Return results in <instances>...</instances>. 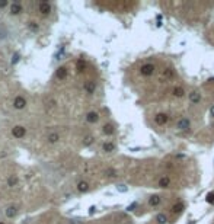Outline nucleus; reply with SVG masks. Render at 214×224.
Instances as JSON below:
<instances>
[{
	"label": "nucleus",
	"mask_w": 214,
	"mask_h": 224,
	"mask_svg": "<svg viewBox=\"0 0 214 224\" xmlns=\"http://www.w3.org/2000/svg\"><path fill=\"white\" fill-rule=\"evenodd\" d=\"M51 9H52V6H51V3H50V1H45V0L38 1V12H40L43 16L50 15V13H51Z\"/></svg>",
	"instance_id": "obj_1"
},
{
	"label": "nucleus",
	"mask_w": 214,
	"mask_h": 224,
	"mask_svg": "<svg viewBox=\"0 0 214 224\" xmlns=\"http://www.w3.org/2000/svg\"><path fill=\"white\" fill-rule=\"evenodd\" d=\"M22 12H23V6H22V3H21L19 0H16V1H13V3L10 4L9 13H10L12 16H18V15H21Z\"/></svg>",
	"instance_id": "obj_2"
},
{
	"label": "nucleus",
	"mask_w": 214,
	"mask_h": 224,
	"mask_svg": "<svg viewBox=\"0 0 214 224\" xmlns=\"http://www.w3.org/2000/svg\"><path fill=\"white\" fill-rule=\"evenodd\" d=\"M25 134H26V128H25V127H22V125H16V127H13V128H12V135H13L15 138H18V140L23 138V137H25Z\"/></svg>",
	"instance_id": "obj_3"
},
{
	"label": "nucleus",
	"mask_w": 214,
	"mask_h": 224,
	"mask_svg": "<svg viewBox=\"0 0 214 224\" xmlns=\"http://www.w3.org/2000/svg\"><path fill=\"white\" fill-rule=\"evenodd\" d=\"M25 106H26V99L23 98V96H16L15 99H13V108L15 109H25Z\"/></svg>",
	"instance_id": "obj_4"
},
{
	"label": "nucleus",
	"mask_w": 214,
	"mask_h": 224,
	"mask_svg": "<svg viewBox=\"0 0 214 224\" xmlns=\"http://www.w3.org/2000/svg\"><path fill=\"white\" fill-rule=\"evenodd\" d=\"M154 70H156V67L153 66V64H150V63H147V64H143L141 67H140V73L143 76H152L154 73Z\"/></svg>",
	"instance_id": "obj_5"
},
{
	"label": "nucleus",
	"mask_w": 214,
	"mask_h": 224,
	"mask_svg": "<svg viewBox=\"0 0 214 224\" xmlns=\"http://www.w3.org/2000/svg\"><path fill=\"white\" fill-rule=\"evenodd\" d=\"M83 89H85L86 93L92 95V93H95V90H96V83H95L93 80H86L85 84H83Z\"/></svg>",
	"instance_id": "obj_6"
},
{
	"label": "nucleus",
	"mask_w": 214,
	"mask_h": 224,
	"mask_svg": "<svg viewBox=\"0 0 214 224\" xmlns=\"http://www.w3.org/2000/svg\"><path fill=\"white\" fill-rule=\"evenodd\" d=\"M178 128H179L181 131H188V130L191 128V122H189V119H186V118L179 119V121H178Z\"/></svg>",
	"instance_id": "obj_7"
},
{
	"label": "nucleus",
	"mask_w": 214,
	"mask_h": 224,
	"mask_svg": "<svg viewBox=\"0 0 214 224\" xmlns=\"http://www.w3.org/2000/svg\"><path fill=\"white\" fill-rule=\"evenodd\" d=\"M4 214H6L7 218L16 217V214H18V207H16V205H9V207L4 210Z\"/></svg>",
	"instance_id": "obj_8"
},
{
	"label": "nucleus",
	"mask_w": 214,
	"mask_h": 224,
	"mask_svg": "<svg viewBox=\"0 0 214 224\" xmlns=\"http://www.w3.org/2000/svg\"><path fill=\"white\" fill-rule=\"evenodd\" d=\"M86 121L89 122V124H95V122H98L99 121V113L95 111H90L87 115H86Z\"/></svg>",
	"instance_id": "obj_9"
},
{
	"label": "nucleus",
	"mask_w": 214,
	"mask_h": 224,
	"mask_svg": "<svg viewBox=\"0 0 214 224\" xmlns=\"http://www.w3.org/2000/svg\"><path fill=\"white\" fill-rule=\"evenodd\" d=\"M67 74H69V70H67V67H64V66L58 67V69H57V72H55L57 79H60V80H64V79L67 77Z\"/></svg>",
	"instance_id": "obj_10"
},
{
	"label": "nucleus",
	"mask_w": 214,
	"mask_h": 224,
	"mask_svg": "<svg viewBox=\"0 0 214 224\" xmlns=\"http://www.w3.org/2000/svg\"><path fill=\"white\" fill-rule=\"evenodd\" d=\"M168 119H169V116H168L166 113H157V115L154 116V121H156V124H159V125L166 124V122H168Z\"/></svg>",
	"instance_id": "obj_11"
},
{
	"label": "nucleus",
	"mask_w": 214,
	"mask_h": 224,
	"mask_svg": "<svg viewBox=\"0 0 214 224\" xmlns=\"http://www.w3.org/2000/svg\"><path fill=\"white\" fill-rule=\"evenodd\" d=\"M47 141H48V144H55V143H58V141H60V134H58V133H50L48 137H47Z\"/></svg>",
	"instance_id": "obj_12"
},
{
	"label": "nucleus",
	"mask_w": 214,
	"mask_h": 224,
	"mask_svg": "<svg viewBox=\"0 0 214 224\" xmlns=\"http://www.w3.org/2000/svg\"><path fill=\"white\" fill-rule=\"evenodd\" d=\"M102 150H103L105 153H112V151L115 150V144H114L112 141H105V143L102 144Z\"/></svg>",
	"instance_id": "obj_13"
},
{
	"label": "nucleus",
	"mask_w": 214,
	"mask_h": 224,
	"mask_svg": "<svg viewBox=\"0 0 214 224\" xmlns=\"http://www.w3.org/2000/svg\"><path fill=\"white\" fill-rule=\"evenodd\" d=\"M189 101H191L192 103H200V101H201V95H200L198 92L192 90V92L189 93Z\"/></svg>",
	"instance_id": "obj_14"
},
{
	"label": "nucleus",
	"mask_w": 214,
	"mask_h": 224,
	"mask_svg": "<svg viewBox=\"0 0 214 224\" xmlns=\"http://www.w3.org/2000/svg\"><path fill=\"white\" fill-rule=\"evenodd\" d=\"M114 131H115V128H114V125H112V124H105V125H103V128H102V133H103L105 135H112V134H114Z\"/></svg>",
	"instance_id": "obj_15"
},
{
	"label": "nucleus",
	"mask_w": 214,
	"mask_h": 224,
	"mask_svg": "<svg viewBox=\"0 0 214 224\" xmlns=\"http://www.w3.org/2000/svg\"><path fill=\"white\" fill-rule=\"evenodd\" d=\"M160 201H162V198H160L159 195H153V196L149 198V205H150V207H156V205L160 204Z\"/></svg>",
	"instance_id": "obj_16"
},
{
	"label": "nucleus",
	"mask_w": 214,
	"mask_h": 224,
	"mask_svg": "<svg viewBox=\"0 0 214 224\" xmlns=\"http://www.w3.org/2000/svg\"><path fill=\"white\" fill-rule=\"evenodd\" d=\"M171 185V178H168V176H162L160 179H159V186L160 188H168Z\"/></svg>",
	"instance_id": "obj_17"
},
{
	"label": "nucleus",
	"mask_w": 214,
	"mask_h": 224,
	"mask_svg": "<svg viewBox=\"0 0 214 224\" xmlns=\"http://www.w3.org/2000/svg\"><path fill=\"white\" fill-rule=\"evenodd\" d=\"M18 182H19V179H18V176L16 175H12V176H9L7 178V186L13 188L18 185Z\"/></svg>",
	"instance_id": "obj_18"
},
{
	"label": "nucleus",
	"mask_w": 214,
	"mask_h": 224,
	"mask_svg": "<svg viewBox=\"0 0 214 224\" xmlns=\"http://www.w3.org/2000/svg\"><path fill=\"white\" fill-rule=\"evenodd\" d=\"M77 191H79V192H87V191H89V184H87L86 181H80V182L77 184Z\"/></svg>",
	"instance_id": "obj_19"
},
{
	"label": "nucleus",
	"mask_w": 214,
	"mask_h": 224,
	"mask_svg": "<svg viewBox=\"0 0 214 224\" xmlns=\"http://www.w3.org/2000/svg\"><path fill=\"white\" fill-rule=\"evenodd\" d=\"M171 210H172V213H173V214H179V213H182V211H184V204H182V202H176V204L172 207Z\"/></svg>",
	"instance_id": "obj_20"
},
{
	"label": "nucleus",
	"mask_w": 214,
	"mask_h": 224,
	"mask_svg": "<svg viewBox=\"0 0 214 224\" xmlns=\"http://www.w3.org/2000/svg\"><path fill=\"white\" fill-rule=\"evenodd\" d=\"M28 29H29L31 32H38V31H40V25H38L37 22H34V21H29V22H28Z\"/></svg>",
	"instance_id": "obj_21"
},
{
	"label": "nucleus",
	"mask_w": 214,
	"mask_h": 224,
	"mask_svg": "<svg viewBox=\"0 0 214 224\" xmlns=\"http://www.w3.org/2000/svg\"><path fill=\"white\" fill-rule=\"evenodd\" d=\"M156 221H157V224H166L168 223V217H166V214H163V213L157 214V215H156Z\"/></svg>",
	"instance_id": "obj_22"
},
{
	"label": "nucleus",
	"mask_w": 214,
	"mask_h": 224,
	"mask_svg": "<svg viewBox=\"0 0 214 224\" xmlns=\"http://www.w3.org/2000/svg\"><path fill=\"white\" fill-rule=\"evenodd\" d=\"M19 60H21V52H19V51H16V52H13V55H12L10 64H12V66H15V64H18V63H19Z\"/></svg>",
	"instance_id": "obj_23"
},
{
	"label": "nucleus",
	"mask_w": 214,
	"mask_h": 224,
	"mask_svg": "<svg viewBox=\"0 0 214 224\" xmlns=\"http://www.w3.org/2000/svg\"><path fill=\"white\" fill-rule=\"evenodd\" d=\"M173 95H175L176 98H184L185 92H184V89H182L181 86H176V87L173 89Z\"/></svg>",
	"instance_id": "obj_24"
},
{
	"label": "nucleus",
	"mask_w": 214,
	"mask_h": 224,
	"mask_svg": "<svg viewBox=\"0 0 214 224\" xmlns=\"http://www.w3.org/2000/svg\"><path fill=\"white\" fill-rule=\"evenodd\" d=\"M76 67H77V70H79V72H83V70L86 69L85 60H83V58H79V60H77V64H76Z\"/></svg>",
	"instance_id": "obj_25"
},
{
	"label": "nucleus",
	"mask_w": 214,
	"mask_h": 224,
	"mask_svg": "<svg viewBox=\"0 0 214 224\" xmlns=\"http://www.w3.org/2000/svg\"><path fill=\"white\" fill-rule=\"evenodd\" d=\"M105 175H106L108 178H115V176H117V172H115V169H106V170H105Z\"/></svg>",
	"instance_id": "obj_26"
},
{
	"label": "nucleus",
	"mask_w": 214,
	"mask_h": 224,
	"mask_svg": "<svg viewBox=\"0 0 214 224\" xmlns=\"http://www.w3.org/2000/svg\"><path fill=\"white\" fill-rule=\"evenodd\" d=\"M93 143V137L92 135H86L85 140H83V146H90Z\"/></svg>",
	"instance_id": "obj_27"
},
{
	"label": "nucleus",
	"mask_w": 214,
	"mask_h": 224,
	"mask_svg": "<svg viewBox=\"0 0 214 224\" xmlns=\"http://www.w3.org/2000/svg\"><path fill=\"white\" fill-rule=\"evenodd\" d=\"M117 189H118L120 192H127V191H128V186H127V185H123V184H121V185H118V186H117Z\"/></svg>",
	"instance_id": "obj_28"
},
{
	"label": "nucleus",
	"mask_w": 214,
	"mask_h": 224,
	"mask_svg": "<svg viewBox=\"0 0 214 224\" xmlns=\"http://www.w3.org/2000/svg\"><path fill=\"white\" fill-rule=\"evenodd\" d=\"M207 202H210V204H213L214 202V192H210V194L207 195Z\"/></svg>",
	"instance_id": "obj_29"
},
{
	"label": "nucleus",
	"mask_w": 214,
	"mask_h": 224,
	"mask_svg": "<svg viewBox=\"0 0 214 224\" xmlns=\"http://www.w3.org/2000/svg\"><path fill=\"white\" fill-rule=\"evenodd\" d=\"M165 76H166V77H172V76H173L172 69H169V67H168V69H165Z\"/></svg>",
	"instance_id": "obj_30"
},
{
	"label": "nucleus",
	"mask_w": 214,
	"mask_h": 224,
	"mask_svg": "<svg viewBox=\"0 0 214 224\" xmlns=\"http://www.w3.org/2000/svg\"><path fill=\"white\" fill-rule=\"evenodd\" d=\"M95 213H96V207H95V205H92V207L89 208V215H93Z\"/></svg>",
	"instance_id": "obj_31"
},
{
	"label": "nucleus",
	"mask_w": 214,
	"mask_h": 224,
	"mask_svg": "<svg viewBox=\"0 0 214 224\" xmlns=\"http://www.w3.org/2000/svg\"><path fill=\"white\" fill-rule=\"evenodd\" d=\"M9 4V1L7 0H0V9H3V7H6Z\"/></svg>",
	"instance_id": "obj_32"
},
{
	"label": "nucleus",
	"mask_w": 214,
	"mask_h": 224,
	"mask_svg": "<svg viewBox=\"0 0 214 224\" xmlns=\"http://www.w3.org/2000/svg\"><path fill=\"white\" fill-rule=\"evenodd\" d=\"M135 207H137V202H133V204L130 205V207H128V208H127V210H128V211H133V208H135Z\"/></svg>",
	"instance_id": "obj_33"
},
{
	"label": "nucleus",
	"mask_w": 214,
	"mask_h": 224,
	"mask_svg": "<svg viewBox=\"0 0 214 224\" xmlns=\"http://www.w3.org/2000/svg\"><path fill=\"white\" fill-rule=\"evenodd\" d=\"M70 223H72V224H83L82 221H80V220H72Z\"/></svg>",
	"instance_id": "obj_34"
},
{
	"label": "nucleus",
	"mask_w": 214,
	"mask_h": 224,
	"mask_svg": "<svg viewBox=\"0 0 214 224\" xmlns=\"http://www.w3.org/2000/svg\"><path fill=\"white\" fill-rule=\"evenodd\" d=\"M210 113H211V116H214V105L211 106V109H210Z\"/></svg>",
	"instance_id": "obj_35"
},
{
	"label": "nucleus",
	"mask_w": 214,
	"mask_h": 224,
	"mask_svg": "<svg viewBox=\"0 0 214 224\" xmlns=\"http://www.w3.org/2000/svg\"><path fill=\"white\" fill-rule=\"evenodd\" d=\"M0 224H6V223H3V221H0Z\"/></svg>",
	"instance_id": "obj_36"
}]
</instances>
